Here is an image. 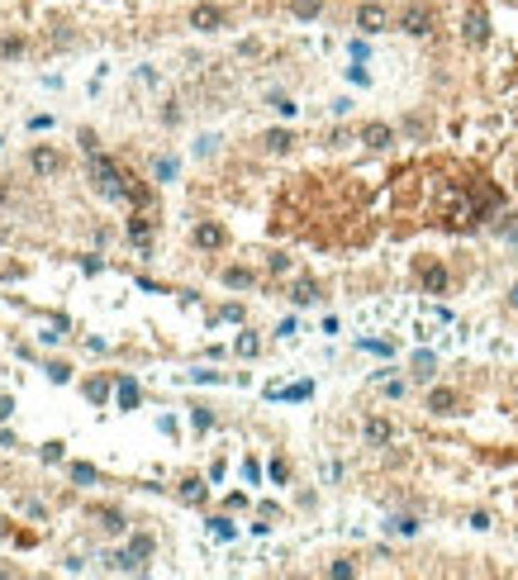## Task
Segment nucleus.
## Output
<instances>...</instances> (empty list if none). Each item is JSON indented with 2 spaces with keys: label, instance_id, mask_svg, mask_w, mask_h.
Returning <instances> with one entry per match:
<instances>
[{
  "label": "nucleus",
  "instance_id": "obj_21",
  "mask_svg": "<svg viewBox=\"0 0 518 580\" xmlns=\"http://www.w3.org/2000/svg\"><path fill=\"white\" fill-rule=\"evenodd\" d=\"M0 53H5V58H19V53H24V38H5Z\"/></svg>",
  "mask_w": 518,
  "mask_h": 580
},
{
  "label": "nucleus",
  "instance_id": "obj_17",
  "mask_svg": "<svg viewBox=\"0 0 518 580\" xmlns=\"http://www.w3.org/2000/svg\"><path fill=\"white\" fill-rule=\"evenodd\" d=\"M290 143H295V138H290V133H285V128H276V133H267V148H271V153H285V148H290Z\"/></svg>",
  "mask_w": 518,
  "mask_h": 580
},
{
  "label": "nucleus",
  "instance_id": "obj_18",
  "mask_svg": "<svg viewBox=\"0 0 518 580\" xmlns=\"http://www.w3.org/2000/svg\"><path fill=\"white\" fill-rule=\"evenodd\" d=\"M128 547H133V552H138V557H143V562H148V557H153V547H158V542H153V537H148V533H138V537H133V542H128Z\"/></svg>",
  "mask_w": 518,
  "mask_h": 580
},
{
  "label": "nucleus",
  "instance_id": "obj_8",
  "mask_svg": "<svg viewBox=\"0 0 518 580\" xmlns=\"http://www.w3.org/2000/svg\"><path fill=\"white\" fill-rule=\"evenodd\" d=\"M428 409H433V414H452L456 409V390H447V385L428 390Z\"/></svg>",
  "mask_w": 518,
  "mask_h": 580
},
{
  "label": "nucleus",
  "instance_id": "obj_13",
  "mask_svg": "<svg viewBox=\"0 0 518 580\" xmlns=\"http://www.w3.org/2000/svg\"><path fill=\"white\" fill-rule=\"evenodd\" d=\"M290 10H295V19H314L319 10H324V0H295Z\"/></svg>",
  "mask_w": 518,
  "mask_h": 580
},
{
  "label": "nucleus",
  "instance_id": "obj_23",
  "mask_svg": "<svg viewBox=\"0 0 518 580\" xmlns=\"http://www.w3.org/2000/svg\"><path fill=\"white\" fill-rule=\"evenodd\" d=\"M100 523H105L110 533H124V518H119V514H100Z\"/></svg>",
  "mask_w": 518,
  "mask_h": 580
},
{
  "label": "nucleus",
  "instance_id": "obj_4",
  "mask_svg": "<svg viewBox=\"0 0 518 580\" xmlns=\"http://www.w3.org/2000/svg\"><path fill=\"white\" fill-rule=\"evenodd\" d=\"M361 143H366L371 153H380V148H390V143H395V128L390 124H366V128H361Z\"/></svg>",
  "mask_w": 518,
  "mask_h": 580
},
{
  "label": "nucleus",
  "instance_id": "obj_1",
  "mask_svg": "<svg viewBox=\"0 0 518 580\" xmlns=\"http://www.w3.org/2000/svg\"><path fill=\"white\" fill-rule=\"evenodd\" d=\"M91 181H95V190H100V195H138V190L119 176V167H114L105 153H91Z\"/></svg>",
  "mask_w": 518,
  "mask_h": 580
},
{
  "label": "nucleus",
  "instance_id": "obj_26",
  "mask_svg": "<svg viewBox=\"0 0 518 580\" xmlns=\"http://www.w3.org/2000/svg\"><path fill=\"white\" fill-rule=\"evenodd\" d=\"M48 376H53V381H57V385H62V381H67V376H72V371H67L62 361H53V366H48Z\"/></svg>",
  "mask_w": 518,
  "mask_h": 580
},
{
  "label": "nucleus",
  "instance_id": "obj_16",
  "mask_svg": "<svg viewBox=\"0 0 518 580\" xmlns=\"http://www.w3.org/2000/svg\"><path fill=\"white\" fill-rule=\"evenodd\" d=\"M119 405H124V409L138 405V385H133V381H119Z\"/></svg>",
  "mask_w": 518,
  "mask_h": 580
},
{
  "label": "nucleus",
  "instance_id": "obj_22",
  "mask_svg": "<svg viewBox=\"0 0 518 580\" xmlns=\"http://www.w3.org/2000/svg\"><path fill=\"white\" fill-rule=\"evenodd\" d=\"M414 371H419V376H433V357L419 352V357H414Z\"/></svg>",
  "mask_w": 518,
  "mask_h": 580
},
{
  "label": "nucleus",
  "instance_id": "obj_5",
  "mask_svg": "<svg viewBox=\"0 0 518 580\" xmlns=\"http://www.w3.org/2000/svg\"><path fill=\"white\" fill-rule=\"evenodd\" d=\"M29 167H33L38 176H53L57 167H62V157L53 153V148H33V153H29Z\"/></svg>",
  "mask_w": 518,
  "mask_h": 580
},
{
  "label": "nucleus",
  "instance_id": "obj_24",
  "mask_svg": "<svg viewBox=\"0 0 518 580\" xmlns=\"http://www.w3.org/2000/svg\"><path fill=\"white\" fill-rule=\"evenodd\" d=\"M204 490H200V481H186V486H181V500H200Z\"/></svg>",
  "mask_w": 518,
  "mask_h": 580
},
{
  "label": "nucleus",
  "instance_id": "obj_11",
  "mask_svg": "<svg viewBox=\"0 0 518 580\" xmlns=\"http://www.w3.org/2000/svg\"><path fill=\"white\" fill-rule=\"evenodd\" d=\"M224 285H228V290H248V285H252V271L228 267V271H224Z\"/></svg>",
  "mask_w": 518,
  "mask_h": 580
},
{
  "label": "nucleus",
  "instance_id": "obj_3",
  "mask_svg": "<svg viewBox=\"0 0 518 580\" xmlns=\"http://www.w3.org/2000/svg\"><path fill=\"white\" fill-rule=\"evenodd\" d=\"M399 29H404V33H414V38H424V33L433 29V15H428L424 5H409L404 15H399Z\"/></svg>",
  "mask_w": 518,
  "mask_h": 580
},
{
  "label": "nucleus",
  "instance_id": "obj_25",
  "mask_svg": "<svg viewBox=\"0 0 518 580\" xmlns=\"http://www.w3.org/2000/svg\"><path fill=\"white\" fill-rule=\"evenodd\" d=\"M29 128H33V133H48V128H53V119H48V114H33Z\"/></svg>",
  "mask_w": 518,
  "mask_h": 580
},
{
  "label": "nucleus",
  "instance_id": "obj_9",
  "mask_svg": "<svg viewBox=\"0 0 518 580\" xmlns=\"http://www.w3.org/2000/svg\"><path fill=\"white\" fill-rule=\"evenodd\" d=\"M190 24L209 33V29H219V24H224V10H214V5H200V10L190 15Z\"/></svg>",
  "mask_w": 518,
  "mask_h": 580
},
{
  "label": "nucleus",
  "instance_id": "obj_14",
  "mask_svg": "<svg viewBox=\"0 0 518 580\" xmlns=\"http://www.w3.org/2000/svg\"><path fill=\"white\" fill-rule=\"evenodd\" d=\"M424 285H428V290H447V271H442V267H428V271H424Z\"/></svg>",
  "mask_w": 518,
  "mask_h": 580
},
{
  "label": "nucleus",
  "instance_id": "obj_15",
  "mask_svg": "<svg viewBox=\"0 0 518 580\" xmlns=\"http://www.w3.org/2000/svg\"><path fill=\"white\" fill-rule=\"evenodd\" d=\"M238 357H257V352H262V343H257V338H252V333H243V338H238Z\"/></svg>",
  "mask_w": 518,
  "mask_h": 580
},
{
  "label": "nucleus",
  "instance_id": "obj_27",
  "mask_svg": "<svg viewBox=\"0 0 518 580\" xmlns=\"http://www.w3.org/2000/svg\"><path fill=\"white\" fill-rule=\"evenodd\" d=\"M158 176H162V181H167V176H176V162H172V157H162V162H158Z\"/></svg>",
  "mask_w": 518,
  "mask_h": 580
},
{
  "label": "nucleus",
  "instance_id": "obj_20",
  "mask_svg": "<svg viewBox=\"0 0 518 580\" xmlns=\"http://www.w3.org/2000/svg\"><path fill=\"white\" fill-rule=\"evenodd\" d=\"M390 528H395V533H419V518L399 514V518H390Z\"/></svg>",
  "mask_w": 518,
  "mask_h": 580
},
{
  "label": "nucleus",
  "instance_id": "obj_2",
  "mask_svg": "<svg viewBox=\"0 0 518 580\" xmlns=\"http://www.w3.org/2000/svg\"><path fill=\"white\" fill-rule=\"evenodd\" d=\"M385 5H376V0H366V5H357V29L361 33H380L385 29Z\"/></svg>",
  "mask_w": 518,
  "mask_h": 580
},
{
  "label": "nucleus",
  "instance_id": "obj_10",
  "mask_svg": "<svg viewBox=\"0 0 518 580\" xmlns=\"http://www.w3.org/2000/svg\"><path fill=\"white\" fill-rule=\"evenodd\" d=\"M390 438H395V428L385 424V419H366V442H371V447H385Z\"/></svg>",
  "mask_w": 518,
  "mask_h": 580
},
{
  "label": "nucleus",
  "instance_id": "obj_28",
  "mask_svg": "<svg viewBox=\"0 0 518 580\" xmlns=\"http://www.w3.org/2000/svg\"><path fill=\"white\" fill-rule=\"evenodd\" d=\"M10 414H15V400L5 395V400H0V419H10Z\"/></svg>",
  "mask_w": 518,
  "mask_h": 580
},
{
  "label": "nucleus",
  "instance_id": "obj_7",
  "mask_svg": "<svg viewBox=\"0 0 518 580\" xmlns=\"http://www.w3.org/2000/svg\"><path fill=\"white\" fill-rule=\"evenodd\" d=\"M485 38H490V19L480 10H471L466 15V43H485Z\"/></svg>",
  "mask_w": 518,
  "mask_h": 580
},
{
  "label": "nucleus",
  "instance_id": "obj_6",
  "mask_svg": "<svg viewBox=\"0 0 518 580\" xmlns=\"http://www.w3.org/2000/svg\"><path fill=\"white\" fill-rule=\"evenodd\" d=\"M190 238H195V248H224V229H219V224H209V219L195 224V234H190Z\"/></svg>",
  "mask_w": 518,
  "mask_h": 580
},
{
  "label": "nucleus",
  "instance_id": "obj_19",
  "mask_svg": "<svg viewBox=\"0 0 518 580\" xmlns=\"http://www.w3.org/2000/svg\"><path fill=\"white\" fill-rule=\"evenodd\" d=\"M72 481H77V486H91V481H95V466L77 461V466H72Z\"/></svg>",
  "mask_w": 518,
  "mask_h": 580
},
{
  "label": "nucleus",
  "instance_id": "obj_12",
  "mask_svg": "<svg viewBox=\"0 0 518 580\" xmlns=\"http://www.w3.org/2000/svg\"><path fill=\"white\" fill-rule=\"evenodd\" d=\"M290 300H295V305H309V300H319L314 281H295V290H290Z\"/></svg>",
  "mask_w": 518,
  "mask_h": 580
}]
</instances>
